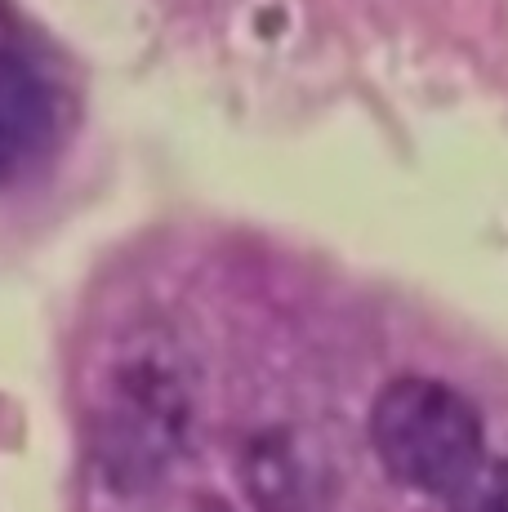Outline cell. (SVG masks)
Segmentation results:
<instances>
[{
  "mask_svg": "<svg viewBox=\"0 0 508 512\" xmlns=\"http://www.w3.org/2000/svg\"><path fill=\"white\" fill-rule=\"evenodd\" d=\"M192 428V370L165 330H139L107 366L90 415L94 468L116 495H148L179 464Z\"/></svg>",
  "mask_w": 508,
  "mask_h": 512,
  "instance_id": "6da1fadb",
  "label": "cell"
},
{
  "mask_svg": "<svg viewBox=\"0 0 508 512\" xmlns=\"http://www.w3.org/2000/svg\"><path fill=\"white\" fill-rule=\"evenodd\" d=\"M370 446L388 477L437 499H459L486 468V432L468 397L428 374H397L370 406Z\"/></svg>",
  "mask_w": 508,
  "mask_h": 512,
  "instance_id": "7a4b0ae2",
  "label": "cell"
},
{
  "mask_svg": "<svg viewBox=\"0 0 508 512\" xmlns=\"http://www.w3.org/2000/svg\"><path fill=\"white\" fill-rule=\"evenodd\" d=\"M63 90L27 49L0 45V183L18 179L58 143Z\"/></svg>",
  "mask_w": 508,
  "mask_h": 512,
  "instance_id": "3957f363",
  "label": "cell"
},
{
  "mask_svg": "<svg viewBox=\"0 0 508 512\" xmlns=\"http://www.w3.org/2000/svg\"><path fill=\"white\" fill-rule=\"evenodd\" d=\"M241 477L259 512H330L335 477L321 446L299 428H268L246 446Z\"/></svg>",
  "mask_w": 508,
  "mask_h": 512,
  "instance_id": "277c9868",
  "label": "cell"
}]
</instances>
